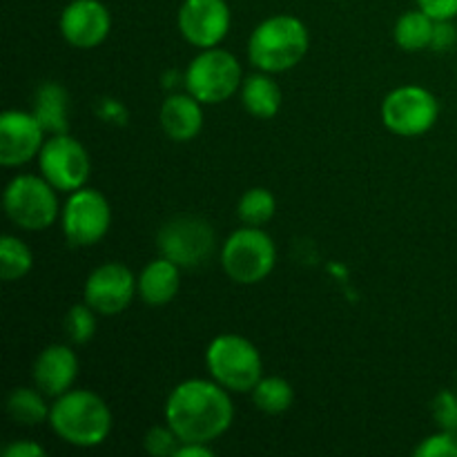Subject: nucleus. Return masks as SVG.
<instances>
[{
	"label": "nucleus",
	"mask_w": 457,
	"mask_h": 457,
	"mask_svg": "<svg viewBox=\"0 0 457 457\" xmlns=\"http://www.w3.org/2000/svg\"><path fill=\"white\" fill-rule=\"evenodd\" d=\"M235 420V404L228 388L214 379H186L165 402V422L181 442L212 445L228 433Z\"/></svg>",
	"instance_id": "f257e3e1"
},
{
	"label": "nucleus",
	"mask_w": 457,
	"mask_h": 457,
	"mask_svg": "<svg viewBox=\"0 0 457 457\" xmlns=\"http://www.w3.org/2000/svg\"><path fill=\"white\" fill-rule=\"evenodd\" d=\"M49 427L67 445L94 449L110 437L112 411L107 402L94 391L71 388L54 397Z\"/></svg>",
	"instance_id": "f03ea898"
},
{
	"label": "nucleus",
	"mask_w": 457,
	"mask_h": 457,
	"mask_svg": "<svg viewBox=\"0 0 457 457\" xmlns=\"http://www.w3.org/2000/svg\"><path fill=\"white\" fill-rule=\"evenodd\" d=\"M311 47L306 25L297 16L277 13L254 27L248 40V58L259 71L281 74L303 61Z\"/></svg>",
	"instance_id": "7ed1b4c3"
},
{
	"label": "nucleus",
	"mask_w": 457,
	"mask_h": 457,
	"mask_svg": "<svg viewBox=\"0 0 457 457\" xmlns=\"http://www.w3.org/2000/svg\"><path fill=\"white\" fill-rule=\"evenodd\" d=\"M205 366L210 378L230 393H253L263 378L262 353L248 337L237 333H223L208 344Z\"/></svg>",
	"instance_id": "20e7f679"
},
{
	"label": "nucleus",
	"mask_w": 457,
	"mask_h": 457,
	"mask_svg": "<svg viewBox=\"0 0 457 457\" xmlns=\"http://www.w3.org/2000/svg\"><path fill=\"white\" fill-rule=\"evenodd\" d=\"M277 263V245L266 230L244 226L232 232L221 245L223 272L235 284L254 286L268 279Z\"/></svg>",
	"instance_id": "39448f33"
},
{
	"label": "nucleus",
	"mask_w": 457,
	"mask_h": 457,
	"mask_svg": "<svg viewBox=\"0 0 457 457\" xmlns=\"http://www.w3.org/2000/svg\"><path fill=\"white\" fill-rule=\"evenodd\" d=\"M4 214L21 230L40 232L54 226L61 214L56 187L40 174H18L7 183L3 195Z\"/></svg>",
	"instance_id": "423d86ee"
},
{
	"label": "nucleus",
	"mask_w": 457,
	"mask_h": 457,
	"mask_svg": "<svg viewBox=\"0 0 457 457\" xmlns=\"http://www.w3.org/2000/svg\"><path fill=\"white\" fill-rule=\"evenodd\" d=\"M186 89L204 105H219L241 89L244 74L235 54L226 49H201L183 74Z\"/></svg>",
	"instance_id": "0eeeda50"
},
{
	"label": "nucleus",
	"mask_w": 457,
	"mask_h": 457,
	"mask_svg": "<svg viewBox=\"0 0 457 457\" xmlns=\"http://www.w3.org/2000/svg\"><path fill=\"white\" fill-rule=\"evenodd\" d=\"M214 244H217V235L212 226L204 217H195V214L170 219L156 235L161 257L187 270L204 266L212 257Z\"/></svg>",
	"instance_id": "6e6552de"
},
{
	"label": "nucleus",
	"mask_w": 457,
	"mask_h": 457,
	"mask_svg": "<svg viewBox=\"0 0 457 457\" xmlns=\"http://www.w3.org/2000/svg\"><path fill=\"white\" fill-rule=\"evenodd\" d=\"M61 226L71 248H89L98 244L112 226L110 201L94 187L70 192V199L61 210Z\"/></svg>",
	"instance_id": "1a4fd4ad"
},
{
	"label": "nucleus",
	"mask_w": 457,
	"mask_h": 457,
	"mask_svg": "<svg viewBox=\"0 0 457 457\" xmlns=\"http://www.w3.org/2000/svg\"><path fill=\"white\" fill-rule=\"evenodd\" d=\"M440 116V103L420 85H402L386 94L382 103V120L388 132L397 137H422Z\"/></svg>",
	"instance_id": "9d476101"
},
{
	"label": "nucleus",
	"mask_w": 457,
	"mask_h": 457,
	"mask_svg": "<svg viewBox=\"0 0 457 457\" xmlns=\"http://www.w3.org/2000/svg\"><path fill=\"white\" fill-rule=\"evenodd\" d=\"M38 168L58 192H76L89 181L92 159L83 143L67 132L52 134L38 154Z\"/></svg>",
	"instance_id": "9b49d317"
},
{
	"label": "nucleus",
	"mask_w": 457,
	"mask_h": 457,
	"mask_svg": "<svg viewBox=\"0 0 457 457\" xmlns=\"http://www.w3.org/2000/svg\"><path fill=\"white\" fill-rule=\"evenodd\" d=\"M138 295L137 277L128 266L119 262H107L89 272L83 286V302L98 315L114 317L123 312Z\"/></svg>",
	"instance_id": "f8f14e48"
},
{
	"label": "nucleus",
	"mask_w": 457,
	"mask_h": 457,
	"mask_svg": "<svg viewBox=\"0 0 457 457\" xmlns=\"http://www.w3.org/2000/svg\"><path fill=\"white\" fill-rule=\"evenodd\" d=\"M179 31L199 49L219 47L232 25V12L226 0H183L179 7Z\"/></svg>",
	"instance_id": "ddd939ff"
},
{
	"label": "nucleus",
	"mask_w": 457,
	"mask_h": 457,
	"mask_svg": "<svg viewBox=\"0 0 457 457\" xmlns=\"http://www.w3.org/2000/svg\"><path fill=\"white\" fill-rule=\"evenodd\" d=\"M45 129L34 112L7 110L0 116V163L18 168L40 154L45 145Z\"/></svg>",
	"instance_id": "4468645a"
},
{
	"label": "nucleus",
	"mask_w": 457,
	"mask_h": 457,
	"mask_svg": "<svg viewBox=\"0 0 457 457\" xmlns=\"http://www.w3.org/2000/svg\"><path fill=\"white\" fill-rule=\"evenodd\" d=\"M112 13L101 0H71L61 13V34L71 47L94 49L110 36Z\"/></svg>",
	"instance_id": "2eb2a0df"
},
{
	"label": "nucleus",
	"mask_w": 457,
	"mask_h": 457,
	"mask_svg": "<svg viewBox=\"0 0 457 457\" xmlns=\"http://www.w3.org/2000/svg\"><path fill=\"white\" fill-rule=\"evenodd\" d=\"M34 382L47 397H58L71 391L79 378V357L65 344H52L34 361Z\"/></svg>",
	"instance_id": "dca6fc26"
},
{
	"label": "nucleus",
	"mask_w": 457,
	"mask_h": 457,
	"mask_svg": "<svg viewBox=\"0 0 457 457\" xmlns=\"http://www.w3.org/2000/svg\"><path fill=\"white\" fill-rule=\"evenodd\" d=\"M161 129L172 141L187 143L196 138L204 129V103L196 101L190 92L170 94L159 112Z\"/></svg>",
	"instance_id": "f3484780"
},
{
	"label": "nucleus",
	"mask_w": 457,
	"mask_h": 457,
	"mask_svg": "<svg viewBox=\"0 0 457 457\" xmlns=\"http://www.w3.org/2000/svg\"><path fill=\"white\" fill-rule=\"evenodd\" d=\"M138 297L147 306H165L177 297L181 288V268L170 259L159 257L147 263L137 277Z\"/></svg>",
	"instance_id": "a211bd4d"
},
{
	"label": "nucleus",
	"mask_w": 457,
	"mask_h": 457,
	"mask_svg": "<svg viewBox=\"0 0 457 457\" xmlns=\"http://www.w3.org/2000/svg\"><path fill=\"white\" fill-rule=\"evenodd\" d=\"M31 112L47 134H65L70 129V94L61 83H40L36 87Z\"/></svg>",
	"instance_id": "6ab92c4d"
},
{
	"label": "nucleus",
	"mask_w": 457,
	"mask_h": 457,
	"mask_svg": "<svg viewBox=\"0 0 457 457\" xmlns=\"http://www.w3.org/2000/svg\"><path fill=\"white\" fill-rule=\"evenodd\" d=\"M281 101L284 94L272 74L257 71L241 83V103L254 119H275L281 110Z\"/></svg>",
	"instance_id": "aec40b11"
},
{
	"label": "nucleus",
	"mask_w": 457,
	"mask_h": 457,
	"mask_svg": "<svg viewBox=\"0 0 457 457\" xmlns=\"http://www.w3.org/2000/svg\"><path fill=\"white\" fill-rule=\"evenodd\" d=\"M7 413L21 427H38L49 422L52 404H47L45 393L38 386H18L7 397Z\"/></svg>",
	"instance_id": "412c9836"
},
{
	"label": "nucleus",
	"mask_w": 457,
	"mask_h": 457,
	"mask_svg": "<svg viewBox=\"0 0 457 457\" xmlns=\"http://www.w3.org/2000/svg\"><path fill=\"white\" fill-rule=\"evenodd\" d=\"M433 27H436V21L418 7L397 18L393 36L404 52H422V49L431 47Z\"/></svg>",
	"instance_id": "4be33fe9"
},
{
	"label": "nucleus",
	"mask_w": 457,
	"mask_h": 457,
	"mask_svg": "<svg viewBox=\"0 0 457 457\" xmlns=\"http://www.w3.org/2000/svg\"><path fill=\"white\" fill-rule=\"evenodd\" d=\"M253 402L262 413L281 415L293 406L295 391L288 379L270 375V378L259 379L257 386L253 388Z\"/></svg>",
	"instance_id": "5701e85b"
},
{
	"label": "nucleus",
	"mask_w": 457,
	"mask_h": 457,
	"mask_svg": "<svg viewBox=\"0 0 457 457\" xmlns=\"http://www.w3.org/2000/svg\"><path fill=\"white\" fill-rule=\"evenodd\" d=\"M34 268V253L22 239L4 235L0 239V275L7 284L27 277Z\"/></svg>",
	"instance_id": "b1692460"
},
{
	"label": "nucleus",
	"mask_w": 457,
	"mask_h": 457,
	"mask_svg": "<svg viewBox=\"0 0 457 457\" xmlns=\"http://www.w3.org/2000/svg\"><path fill=\"white\" fill-rule=\"evenodd\" d=\"M277 212L275 195L266 187H250L244 192L237 205V217L244 226H257L262 228L263 223L270 221Z\"/></svg>",
	"instance_id": "393cba45"
},
{
	"label": "nucleus",
	"mask_w": 457,
	"mask_h": 457,
	"mask_svg": "<svg viewBox=\"0 0 457 457\" xmlns=\"http://www.w3.org/2000/svg\"><path fill=\"white\" fill-rule=\"evenodd\" d=\"M96 315L98 312L94 308H89L85 302L71 306L65 315L67 337L74 344H79V346L92 342L94 333H96Z\"/></svg>",
	"instance_id": "a878e982"
},
{
	"label": "nucleus",
	"mask_w": 457,
	"mask_h": 457,
	"mask_svg": "<svg viewBox=\"0 0 457 457\" xmlns=\"http://www.w3.org/2000/svg\"><path fill=\"white\" fill-rule=\"evenodd\" d=\"M179 446H181V440L168 422H165V427H161V424L152 427L143 437V449L154 457H174Z\"/></svg>",
	"instance_id": "bb28decb"
},
{
	"label": "nucleus",
	"mask_w": 457,
	"mask_h": 457,
	"mask_svg": "<svg viewBox=\"0 0 457 457\" xmlns=\"http://www.w3.org/2000/svg\"><path fill=\"white\" fill-rule=\"evenodd\" d=\"M418 457H457V433L455 431H437L433 436L424 437L415 449Z\"/></svg>",
	"instance_id": "cd10ccee"
},
{
	"label": "nucleus",
	"mask_w": 457,
	"mask_h": 457,
	"mask_svg": "<svg viewBox=\"0 0 457 457\" xmlns=\"http://www.w3.org/2000/svg\"><path fill=\"white\" fill-rule=\"evenodd\" d=\"M433 420H436L437 428L442 431H455L457 433V395L453 391H440L431 404Z\"/></svg>",
	"instance_id": "c85d7f7f"
},
{
	"label": "nucleus",
	"mask_w": 457,
	"mask_h": 457,
	"mask_svg": "<svg viewBox=\"0 0 457 457\" xmlns=\"http://www.w3.org/2000/svg\"><path fill=\"white\" fill-rule=\"evenodd\" d=\"M98 119L112 125H128V107L116 98H101L96 103Z\"/></svg>",
	"instance_id": "c756f323"
},
{
	"label": "nucleus",
	"mask_w": 457,
	"mask_h": 457,
	"mask_svg": "<svg viewBox=\"0 0 457 457\" xmlns=\"http://www.w3.org/2000/svg\"><path fill=\"white\" fill-rule=\"evenodd\" d=\"M415 3L433 21H455L457 18V0H415Z\"/></svg>",
	"instance_id": "7c9ffc66"
},
{
	"label": "nucleus",
	"mask_w": 457,
	"mask_h": 457,
	"mask_svg": "<svg viewBox=\"0 0 457 457\" xmlns=\"http://www.w3.org/2000/svg\"><path fill=\"white\" fill-rule=\"evenodd\" d=\"M457 43V27L453 21H436L433 27V38H431V49L436 52H446V49H453Z\"/></svg>",
	"instance_id": "2f4dec72"
},
{
	"label": "nucleus",
	"mask_w": 457,
	"mask_h": 457,
	"mask_svg": "<svg viewBox=\"0 0 457 457\" xmlns=\"http://www.w3.org/2000/svg\"><path fill=\"white\" fill-rule=\"evenodd\" d=\"M4 457H45V449L40 445L31 440H21V442H12V445L4 446L3 451Z\"/></svg>",
	"instance_id": "473e14b6"
},
{
	"label": "nucleus",
	"mask_w": 457,
	"mask_h": 457,
	"mask_svg": "<svg viewBox=\"0 0 457 457\" xmlns=\"http://www.w3.org/2000/svg\"><path fill=\"white\" fill-rule=\"evenodd\" d=\"M214 451L210 445H199V442H181L174 457H212Z\"/></svg>",
	"instance_id": "72a5a7b5"
}]
</instances>
